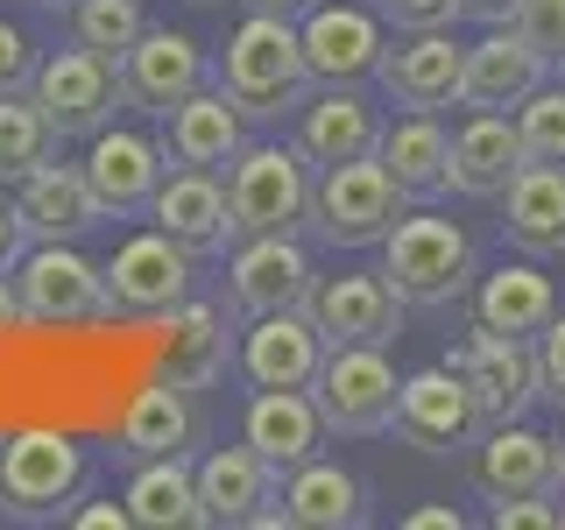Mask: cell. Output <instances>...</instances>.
<instances>
[{
  "instance_id": "obj_1",
  "label": "cell",
  "mask_w": 565,
  "mask_h": 530,
  "mask_svg": "<svg viewBox=\"0 0 565 530\" xmlns=\"http://www.w3.org/2000/svg\"><path fill=\"white\" fill-rule=\"evenodd\" d=\"M311 64H305V35H297L290 14H247V22L226 35L220 57V93L241 106L247 120H282L290 106L311 99Z\"/></svg>"
},
{
  "instance_id": "obj_2",
  "label": "cell",
  "mask_w": 565,
  "mask_h": 530,
  "mask_svg": "<svg viewBox=\"0 0 565 530\" xmlns=\"http://www.w3.org/2000/svg\"><path fill=\"white\" fill-rule=\"evenodd\" d=\"M382 276L396 283L403 305H459V297H473V283H481V255H473V241L459 234L452 220H438V212H403L396 226H388L382 241Z\"/></svg>"
},
{
  "instance_id": "obj_3",
  "label": "cell",
  "mask_w": 565,
  "mask_h": 530,
  "mask_svg": "<svg viewBox=\"0 0 565 530\" xmlns=\"http://www.w3.org/2000/svg\"><path fill=\"white\" fill-rule=\"evenodd\" d=\"M403 184L388 177L375 156H353V163H318V184H311V212L305 226L326 247H382L388 226L403 220Z\"/></svg>"
},
{
  "instance_id": "obj_4",
  "label": "cell",
  "mask_w": 565,
  "mask_h": 530,
  "mask_svg": "<svg viewBox=\"0 0 565 530\" xmlns=\"http://www.w3.org/2000/svg\"><path fill=\"white\" fill-rule=\"evenodd\" d=\"M234 234H297L311 212V156L290 141H247L226 163Z\"/></svg>"
},
{
  "instance_id": "obj_5",
  "label": "cell",
  "mask_w": 565,
  "mask_h": 530,
  "mask_svg": "<svg viewBox=\"0 0 565 530\" xmlns=\"http://www.w3.org/2000/svg\"><path fill=\"white\" fill-rule=\"evenodd\" d=\"M85 446L71 432H50V424H35V432H14L8 446H0V517L14 523H57L64 502L85 488Z\"/></svg>"
},
{
  "instance_id": "obj_6",
  "label": "cell",
  "mask_w": 565,
  "mask_h": 530,
  "mask_svg": "<svg viewBox=\"0 0 565 530\" xmlns=\"http://www.w3.org/2000/svg\"><path fill=\"white\" fill-rule=\"evenodd\" d=\"M396 389L403 375L388 368V347H326V361L311 375V403L326 417V432L375 438L396 424Z\"/></svg>"
},
{
  "instance_id": "obj_7",
  "label": "cell",
  "mask_w": 565,
  "mask_h": 530,
  "mask_svg": "<svg viewBox=\"0 0 565 530\" xmlns=\"http://www.w3.org/2000/svg\"><path fill=\"white\" fill-rule=\"evenodd\" d=\"M29 99L43 106V120L57 128V141H71V135L93 141L99 128H114V106H128V93H120V64H106L99 50H85V43H71V50L35 64Z\"/></svg>"
},
{
  "instance_id": "obj_8",
  "label": "cell",
  "mask_w": 565,
  "mask_h": 530,
  "mask_svg": "<svg viewBox=\"0 0 565 530\" xmlns=\"http://www.w3.org/2000/svg\"><path fill=\"white\" fill-rule=\"evenodd\" d=\"M388 432L403 438V446H417V453H467L473 438L488 432V417H481V403H473V389L459 368H417V375H403L396 389V424Z\"/></svg>"
},
{
  "instance_id": "obj_9",
  "label": "cell",
  "mask_w": 565,
  "mask_h": 530,
  "mask_svg": "<svg viewBox=\"0 0 565 530\" xmlns=\"http://www.w3.org/2000/svg\"><path fill=\"white\" fill-rule=\"evenodd\" d=\"M473 389V403H481L488 424H516L530 403H544L537 389V340H516V332H494V326H473L467 340L452 347V361Z\"/></svg>"
},
{
  "instance_id": "obj_10",
  "label": "cell",
  "mask_w": 565,
  "mask_h": 530,
  "mask_svg": "<svg viewBox=\"0 0 565 530\" xmlns=\"http://www.w3.org/2000/svg\"><path fill=\"white\" fill-rule=\"evenodd\" d=\"M14 290H22L29 326H93V318L114 311V305H106V276L71 241H35L22 255Z\"/></svg>"
},
{
  "instance_id": "obj_11",
  "label": "cell",
  "mask_w": 565,
  "mask_h": 530,
  "mask_svg": "<svg viewBox=\"0 0 565 530\" xmlns=\"http://www.w3.org/2000/svg\"><path fill=\"white\" fill-rule=\"evenodd\" d=\"M191 247L184 241H170L163 226L156 234H135V241H120L114 247V262H106V305L114 311H128V318H163L170 305H184L191 297Z\"/></svg>"
},
{
  "instance_id": "obj_12",
  "label": "cell",
  "mask_w": 565,
  "mask_h": 530,
  "mask_svg": "<svg viewBox=\"0 0 565 530\" xmlns=\"http://www.w3.org/2000/svg\"><path fill=\"white\" fill-rule=\"evenodd\" d=\"M311 326L326 347H388L403 332V297L388 276H367V269H347V276H318L311 297H305Z\"/></svg>"
},
{
  "instance_id": "obj_13",
  "label": "cell",
  "mask_w": 565,
  "mask_h": 530,
  "mask_svg": "<svg viewBox=\"0 0 565 530\" xmlns=\"http://www.w3.org/2000/svg\"><path fill=\"white\" fill-rule=\"evenodd\" d=\"M311 255L297 247V234H241L234 262H226V297L234 311L262 318V311H297L311 297Z\"/></svg>"
},
{
  "instance_id": "obj_14",
  "label": "cell",
  "mask_w": 565,
  "mask_h": 530,
  "mask_svg": "<svg viewBox=\"0 0 565 530\" xmlns=\"http://www.w3.org/2000/svg\"><path fill=\"white\" fill-rule=\"evenodd\" d=\"M297 35H305V64L318 85H361L375 78L388 35H382V14L367 8H347V0H318V8L297 14Z\"/></svg>"
},
{
  "instance_id": "obj_15",
  "label": "cell",
  "mask_w": 565,
  "mask_h": 530,
  "mask_svg": "<svg viewBox=\"0 0 565 530\" xmlns=\"http://www.w3.org/2000/svg\"><path fill=\"white\" fill-rule=\"evenodd\" d=\"M552 78V57L537 43H523L516 29H488L481 43H467V71H459V106L467 114H516V106Z\"/></svg>"
},
{
  "instance_id": "obj_16",
  "label": "cell",
  "mask_w": 565,
  "mask_h": 530,
  "mask_svg": "<svg viewBox=\"0 0 565 530\" xmlns=\"http://www.w3.org/2000/svg\"><path fill=\"white\" fill-rule=\"evenodd\" d=\"M199 502H205V523H262L276 530L282 523V474L262 459L255 446H212L199 459Z\"/></svg>"
},
{
  "instance_id": "obj_17",
  "label": "cell",
  "mask_w": 565,
  "mask_h": 530,
  "mask_svg": "<svg viewBox=\"0 0 565 530\" xmlns=\"http://www.w3.org/2000/svg\"><path fill=\"white\" fill-rule=\"evenodd\" d=\"M459 71H467V43H452V29H411V43L382 50L375 78L403 114H438L459 106Z\"/></svg>"
},
{
  "instance_id": "obj_18",
  "label": "cell",
  "mask_w": 565,
  "mask_h": 530,
  "mask_svg": "<svg viewBox=\"0 0 565 530\" xmlns=\"http://www.w3.org/2000/svg\"><path fill=\"white\" fill-rule=\"evenodd\" d=\"M156 226H163L170 241H184L191 255H226L241 234H234V205H226V184H220V170H191V163H177L163 170V184H156Z\"/></svg>"
},
{
  "instance_id": "obj_19",
  "label": "cell",
  "mask_w": 565,
  "mask_h": 530,
  "mask_svg": "<svg viewBox=\"0 0 565 530\" xmlns=\"http://www.w3.org/2000/svg\"><path fill=\"white\" fill-rule=\"evenodd\" d=\"M199 85H205V50L191 43L184 29H149L128 57H120V93H128V106H141V114H156V120H163L170 106H184Z\"/></svg>"
},
{
  "instance_id": "obj_20",
  "label": "cell",
  "mask_w": 565,
  "mask_h": 530,
  "mask_svg": "<svg viewBox=\"0 0 565 530\" xmlns=\"http://www.w3.org/2000/svg\"><path fill=\"white\" fill-rule=\"evenodd\" d=\"M565 488L558 481V453L552 438H537L530 424H488L481 438H473V495H488V502H509V495H552Z\"/></svg>"
},
{
  "instance_id": "obj_21",
  "label": "cell",
  "mask_w": 565,
  "mask_h": 530,
  "mask_svg": "<svg viewBox=\"0 0 565 530\" xmlns=\"http://www.w3.org/2000/svg\"><path fill=\"white\" fill-rule=\"evenodd\" d=\"M14 212H22V226H29V241H78V234H93V226L106 220V205H99V191L85 184V163H35L22 177V191H14Z\"/></svg>"
},
{
  "instance_id": "obj_22",
  "label": "cell",
  "mask_w": 565,
  "mask_h": 530,
  "mask_svg": "<svg viewBox=\"0 0 565 530\" xmlns=\"http://www.w3.org/2000/svg\"><path fill=\"white\" fill-rule=\"evenodd\" d=\"M318 361H326V340H318L311 311H262L241 340V375L255 389H311Z\"/></svg>"
},
{
  "instance_id": "obj_23",
  "label": "cell",
  "mask_w": 565,
  "mask_h": 530,
  "mask_svg": "<svg viewBox=\"0 0 565 530\" xmlns=\"http://www.w3.org/2000/svg\"><path fill=\"white\" fill-rule=\"evenodd\" d=\"M163 141L156 135H135V128H99L93 149H85V184L99 191L106 220L114 212H141L156 199V184H163Z\"/></svg>"
},
{
  "instance_id": "obj_24",
  "label": "cell",
  "mask_w": 565,
  "mask_h": 530,
  "mask_svg": "<svg viewBox=\"0 0 565 530\" xmlns=\"http://www.w3.org/2000/svg\"><path fill=\"white\" fill-rule=\"evenodd\" d=\"M241 149H247V114L220 93V85H199L184 106H170V114H163V156H170V163L226 170Z\"/></svg>"
},
{
  "instance_id": "obj_25",
  "label": "cell",
  "mask_w": 565,
  "mask_h": 530,
  "mask_svg": "<svg viewBox=\"0 0 565 530\" xmlns=\"http://www.w3.org/2000/svg\"><path fill=\"white\" fill-rule=\"evenodd\" d=\"M375 163L403 184L411 205H431L452 191V135L438 128V114H403L396 128H382Z\"/></svg>"
},
{
  "instance_id": "obj_26",
  "label": "cell",
  "mask_w": 565,
  "mask_h": 530,
  "mask_svg": "<svg viewBox=\"0 0 565 530\" xmlns=\"http://www.w3.org/2000/svg\"><path fill=\"white\" fill-rule=\"evenodd\" d=\"M241 438L269 459L276 474H290L297 459L318 453V438H326V417H318L311 389H255V403H247L241 417Z\"/></svg>"
},
{
  "instance_id": "obj_27",
  "label": "cell",
  "mask_w": 565,
  "mask_h": 530,
  "mask_svg": "<svg viewBox=\"0 0 565 530\" xmlns=\"http://www.w3.org/2000/svg\"><path fill=\"white\" fill-rule=\"evenodd\" d=\"M502 234L530 262L565 255V170L558 163H523L502 191Z\"/></svg>"
},
{
  "instance_id": "obj_28",
  "label": "cell",
  "mask_w": 565,
  "mask_h": 530,
  "mask_svg": "<svg viewBox=\"0 0 565 530\" xmlns=\"http://www.w3.org/2000/svg\"><path fill=\"white\" fill-rule=\"evenodd\" d=\"M523 170L516 114H467L452 135V191L459 199H502L509 177Z\"/></svg>"
},
{
  "instance_id": "obj_29",
  "label": "cell",
  "mask_w": 565,
  "mask_h": 530,
  "mask_svg": "<svg viewBox=\"0 0 565 530\" xmlns=\"http://www.w3.org/2000/svg\"><path fill=\"white\" fill-rule=\"evenodd\" d=\"M552 318H558V290H552V276L530 269V262L481 269V283H473V326H494V332H516V340H537Z\"/></svg>"
},
{
  "instance_id": "obj_30",
  "label": "cell",
  "mask_w": 565,
  "mask_h": 530,
  "mask_svg": "<svg viewBox=\"0 0 565 530\" xmlns=\"http://www.w3.org/2000/svg\"><path fill=\"white\" fill-rule=\"evenodd\" d=\"M297 149H305L311 163H353V156H375L382 149V114L353 93V85H332V93L305 99Z\"/></svg>"
},
{
  "instance_id": "obj_31",
  "label": "cell",
  "mask_w": 565,
  "mask_h": 530,
  "mask_svg": "<svg viewBox=\"0 0 565 530\" xmlns=\"http://www.w3.org/2000/svg\"><path fill=\"white\" fill-rule=\"evenodd\" d=\"M226 361H234V347H226V318L220 305H170L163 311V382L177 389H212L226 375Z\"/></svg>"
},
{
  "instance_id": "obj_32",
  "label": "cell",
  "mask_w": 565,
  "mask_h": 530,
  "mask_svg": "<svg viewBox=\"0 0 565 530\" xmlns=\"http://www.w3.org/2000/svg\"><path fill=\"white\" fill-rule=\"evenodd\" d=\"M367 517L361 481L340 467V459H297L282 474V523H305V530H353Z\"/></svg>"
},
{
  "instance_id": "obj_33",
  "label": "cell",
  "mask_w": 565,
  "mask_h": 530,
  "mask_svg": "<svg viewBox=\"0 0 565 530\" xmlns=\"http://www.w3.org/2000/svg\"><path fill=\"white\" fill-rule=\"evenodd\" d=\"M128 517H135L141 530H199V523H205L199 467H184V453H170V459H135Z\"/></svg>"
},
{
  "instance_id": "obj_34",
  "label": "cell",
  "mask_w": 565,
  "mask_h": 530,
  "mask_svg": "<svg viewBox=\"0 0 565 530\" xmlns=\"http://www.w3.org/2000/svg\"><path fill=\"white\" fill-rule=\"evenodd\" d=\"M191 446V403L177 382H156L141 389V396L128 403V417H120V453L128 459H170Z\"/></svg>"
},
{
  "instance_id": "obj_35",
  "label": "cell",
  "mask_w": 565,
  "mask_h": 530,
  "mask_svg": "<svg viewBox=\"0 0 565 530\" xmlns=\"http://www.w3.org/2000/svg\"><path fill=\"white\" fill-rule=\"evenodd\" d=\"M57 156V128L43 120V106L29 93L0 99V184H22L35 163H50Z\"/></svg>"
},
{
  "instance_id": "obj_36",
  "label": "cell",
  "mask_w": 565,
  "mask_h": 530,
  "mask_svg": "<svg viewBox=\"0 0 565 530\" xmlns=\"http://www.w3.org/2000/svg\"><path fill=\"white\" fill-rule=\"evenodd\" d=\"M71 35L99 50L106 64H120L149 35V14H141V0H71Z\"/></svg>"
},
{
  "instance_id": "obj_37",
  "label": "cell",
  "mask_w": 565,
  "mask_h": 530,
  "mask_svg": "<svg viewBox=\"0 0 565 530\" xmlns=\"http://www.w3.org/2000/svg\"><path fill=\"white\" fill-rule=\"evenodd\" d=\"M516 141H523V163H558L565 170V85L544 78L537 93L516 106Z\"/></svg>"
},
{
  "instance_id": "obj_38",
  "label": "cell",
  "mask_w": 565,
  "mask_h": 530,
  "mask_svg": "<svg viewBox=\"0 0 565 530\" xmlns=\"http://www.w3.org/2000/svg\"><path fill=\"white\" fill-rule=\"evenodd\" d=\"M509 29H516L523 43H537L552 64H565V0H523Z\"/></svg>"
},
{
  "instance_id": "obj_39",
  "label": "cell",
  "mask_w": 565,
  "mask_h": 530,
  "mask_svg": "<svg viewBox=\"0 0 565 530\" xmlns=\"http://www.w3.org/2000/svg\"><path fill=\"white\" fill-rule=\"evenodd\" d=\"M375 14L388 29H452V22H467V0H375Z\"/></svg>"
},
{
  "instance_id": "obj_40",
  "label": "cell",
  "mask_w": 565,
  "mask_h": 530,
  "mask_svg": "<svg viewBox=\"0 0 565 530\" xmlns=\"http://www.w3.org/2000/svg\"><path fill=\"white\" fill-rule=\"evenodd\" d=\"M488 523L494 530H558L565 509L552 495H509V502H488Z\"/></svg>"
},
{
  "instance_id": "obj_41",
  "label": "cell",
  "mask_w": 565,
  "mask_h": 530,
  "mask_svg": "<svg viewBox=\"0 0 565 530\" xmlns=\"http://www.w3.org/2000/svg\"><path fill=\"white\" fill-rule=\"evenodd\" d=\"M35 64H43V57H35V43L14 22H0V99L29 93V85H35Z\"/></svg>"
},
{
  "instance_id": "obj_42",
  "label": "cell",
  "mask_w": 565,
  "mask_h": 530,
  "mask_svg": "<svg viewBox=\"0 0 565 530\" xmlns=\"http://www.w3.org/2000/svg\"><path fill=\"white\" fill-rule=\"evenodd\" d=\"M537 389H544V403L565 411V318H552L537 332Z\"/></svg>"
},
{
  "instance_id": "obj_43",
  "label": "cell",
  "mask_w": 565,
  "mask_h": 530,
  "mask_svg": "<svg viewBox=\"0 0 565 530\" xmlns=\"http://www.w3.org/2000/svg\"><path fill=\"white\" fill-rule=\"evenodd\" d=\"M22 255H29V226H22V212H14V205H0V276H8Z\"/></svg>"
},
{
  "instance_id": "obj_44",
  "label": "cell",
  "mask_w": 565,
  "mask_h": 530,
  "mask_svg": "<svg viewBox=\"0 0 565 530\" xmlns=\"http://www.w3.org/2000/svg\"><path fill=\"white\" fill-rule=\"evenodd\" d=\"M71 523H78V530H128L135 517H128V502H93V509H78Z\"/></svg>"
},
{
  "instance_id": "obj_45",
  "label": "cell",
  "mask_w": 565,
  "mask_h": 530,
  "mask_svg": "<svg viewBox=\"0 0 565 530\" xmlns=\"http://www.w3.org/2000/svg\"><path fill=\"white\" fill-rule=\"evenodd\" d=\"M516 8H523V0H467V22L502 29V22H516Z\"/></svg>"
},
{
  "instance_id": "obj_46",
  "label": "cell",
  "mask_w": 565,
  "mask_h": 530,
  "mask_svg": "<svg viewBox=\"0 0 565 530\" xmlns=\"http://www.w3.org/2000/svg\"><path fill=\"white\" fill-rule=\"evenodd\" d=\"M29 326V311H22V290H14L8 276H0V332H22Z\"/></svg>"
},
{
  "instance_id": "obj_47",
  "label": "cell",
  "mask_w": 565,
  "mask_h": 530,
  "mask_svg": "<svg viewBox=\"0 0 565 530\" xmlns=\"http://www.w3.org/2000/svg\"><path fill=\"white\" fill-rule=\"evenodd\" d=\"M411 530H459V509H411Z\"/></svg>"
},
{
  "instance_id": "obj_48",
  "label": "cell",
  "mask_w": 565,
  "mask_h": 530,
  "mask_svg": "<svg viewBox=\"0 0 565 530\" xmlns=\"http://www.w3.org/2000/svg\"><path fill=\"white\" fill-rule=\"evenodd\" d=\"M255 8H262V14H290V22H297V14L318 8V0H255Z\"/></svg>"
},
{
  "instance_id": "obj_49",
  "label": "cell",
  "mask_w": 565,
  "mask_h": 530,
  "mask_svg": "<svg viewBox=\"0 0 565 530\" xmlns=\"http://www.w3.org/2000/svg\"><path fill=\"white\" fill-rule=\"evenodd\" d=\"M552 453H558V481H565V432H558V438H552Z\"/></svg>"
},
{
  "instance_id": "obj_50",
  "label": "cell",
  "mask_w": 565,
  "mask_h": 530,
  "mask_svg": "<svg viewBox=\"0 0 565 530\" xmlns=\"http://www.w3.org/2000/svg\"><path fill=\"white\" fill-rule=\"evenodd\" d=\"M35 8H71V0H35Z\"/></svg>"
},
{
  "instance_id": "obj_51",
  "label": "cell",
  "mask_w": 565,
  "mask_h": 530,
  "mask_svg": "<svg viewBox=\"0 0 565 530\" xmlns=\"http://www.w3.org/2000/svg\"><path fill=\"white\" fill-rule=\"evenodd\" d=\"M199 8H220V0H199Z\"/></svg>"
},
{
  "instance_id": "obj_52",
  "label": "cell",
  "mask_w": 565,
  "mask_h": 530,
  "mask_svg": "<svg viewBox=\"0 0 565 530\" xmlns=\"http://www.w3.org/2000/svg\"><path fill=\"white\" fill-rule=\"evenodd\" d=\"M558 509H565V502H558Z\"/></svg>"
}]
</instances>
